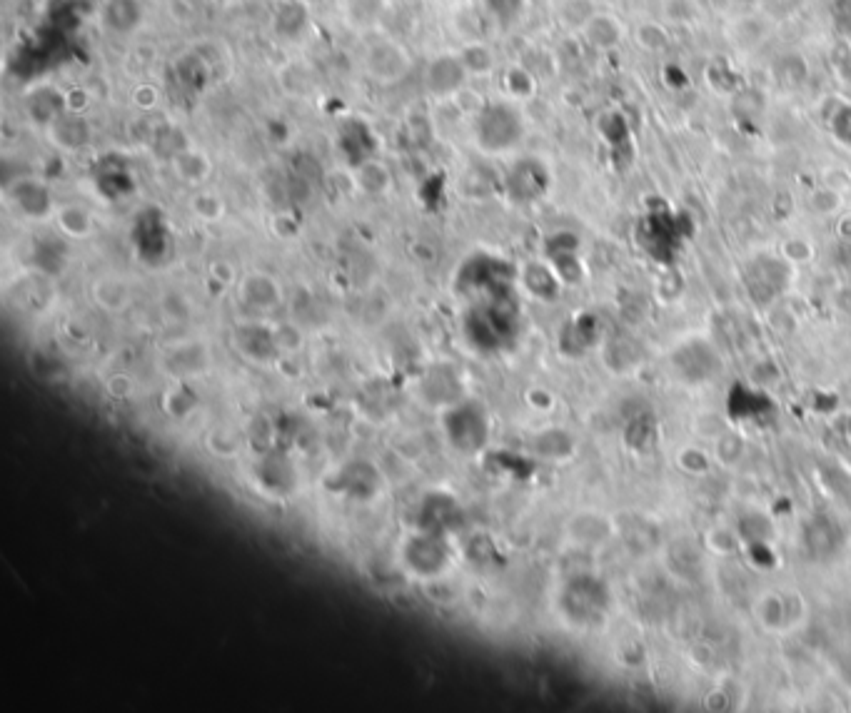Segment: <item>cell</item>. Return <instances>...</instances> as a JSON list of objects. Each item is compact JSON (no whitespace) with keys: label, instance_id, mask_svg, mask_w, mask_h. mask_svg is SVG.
<instances>
[{"label":"cell","instance_id":"6da1fadb","mask_svg":"<svg viewBox=\"0 0 851 713\" xmlns=\"http://www.w3.org/2000/svg\"><path fill=\"white\" fill-rule=\"evenodd\" d=\"M477 145L487 153H505L512 150L525 135V123L510 103H490L477 113L475 120Z\"/></svg>","mask_w":851,"mask_h":713},{"label":"cell","instance_id":"7a4b0ae2","mask_svg":"<svg viewBox=\"0 0 851 713\" xmlns=\"http://www.w3.org/2000/svg\"><path fill=\"white\" fill-rule=\"evenodd\" d=\"M362 65H365V73L375 83L390 85L410 73L412 58L402 43L387 38V35H375V38L367 40L365 53H362Z\"/></svg>","mask_w":851,"mask_h":713},{"label":"cell","instance_id":"3957f363","mask_svg":"<svg viewBox=\"0 0 851 713\" xmlns=\"http://www.w3.org/2000/svg\"><path fill=\"white\" fill-rule=\"evenodd\" d=\"M467 80H470V73H467L460 53L435 55L425 68V88L432 98H457L465 90Z\"/></svg>","mask_w":851,"mask_h":713},{"label":"cell","instance_id":"277c9868","mask_svg":"<svg viewBox=\"0 0 851 713\" xmlns=\"http://www.w3.org/2000/svg\"><path fill=\"white\" fill-rule=\"evenodd\" d=\"M445 424H447V432H450L452 444H455L457 449H462V452H472V449L482 447V442H485L487 437V427H485V419H482V412L477 407H470V404L452 409V412L447 414Z\"/></svg>","mask_w":851,"mask_h":713},{"label":"cell","instance_id":"5b68a950","mask_svg":"<svg viewBox=\"0 0 851 713\" xmlns=\"http://www.w3.org/2000/svg\"><path fill=\"white\" fill-rule=\"evenodd\" d=\"M65 110H68V95L50 85L30 90L25 98V113L35 125H43V128H50Z\"/></svg>","mask_w":851,"mask_h":713},{"label":"cell","instance_id":"8992f818","mask_svg":"<svg viewBox=\"0 0 851 713\" xmlns=\"http://www.w3.org/2000/svg\"><path fill=\"white\" fill-rule=\"evenodd\" d=\"M547 185H550L547 170L542 168V163H537V160H522V163L515 165L510 178H507V190L520 202H530L542 197Z\"/></svg>","mask_w":851,"mask_h":713},{"label":"cell","instance_id":"52a82bcc","mask_svg":"<svg viewBox=\"0 0 851 713\" xmlns=\"http://www.w3.org/2000/svg\"><path fill=\"white\" fill-rule=\"evenodd\" d=\"M50 140L63 150H80L93 140V128L80 110H65L58 120L48 128Z\"/></svg>","mask_w":851,"mask_h":713},{"label":"cell","instance_id":"ba28073f","mask_svg":"<svg viewBox=\"0 0 851 713\" xmlns=\"http://www.w3.org/2000/svg\"><path fill=\"white\" fill-rule=\"evenodd\" d=\"M407 564H410L417 574H437V571L445 569L447 549L445 541L440 539V534L435 532L430 536H422V539L410 541Z\"/></svg>","mask_w":851,"mask_h":713},{"label":"cell","instance_id":"9c48e42d","mask_svg":"<svg viewBox=\"0 0 851 713\" xmlns=\"http://www.w3.org/2000/svg\"><path fill=\"white\" fill-rule=\"evenodd\" d=\"M103 25L115 35H133L143 23V0H105Z\"/></svg>","mask_w":851,"mask_h":713},{"label":"cell","instance_id":"30bf717a","mask_svg":"<svg viewBox=\"0 0 851 713\" xmlns=\"http://www.w3.org/2000/svg\"><path fill=\"white\" fill-rule=\"evenodd\" d=\"M8 195L25 217H45L50 212V207H53L50 192L43 182L18 180L10 187Z\"/></svg>","mask_w":851,"mask_h":713},{"label":"cell","instance_id":"8fae6325","mask_svg":"<svg viewBox=\"0 0 851 713\" xmlns=\"http://www.w3.org/2000/svg\"><path fill=\"white\" fill-rule=\"evenodd\" d=\"M387 13V0H342V20L352 30H375Z\"/></svg>","mask_w":851,"mask_h":713},{"label":"cell","instance_id":"7c38bea8","mask_svg":"<svg viewBox=\"0 0 851 713\" xmlns=\"http://www.w3.org/2000/svg\"><path fill=\"white\" fill-rule=\"evenodd\" d=\"M460 58L470 78H485V75L495 73L497 68L495 50L487 43H482V40H465L460 48Z\"/></svg>","mask_w":851,"mask_h":713},{"label":"cell","instance_id":"4fadbf2b","mask_svg":"<svg viewBox=\"0 0 851 713\" xmlns=\"http://www.w3.org/2000/svg\"><path fill=\"white\" fill-rule=\"evenodd\" d=\"M305 23V3H300V0L283 3L278 13H275V30H278L280 38H297L305 30Z\"/></svg>","mask_w":851,"mask_h":713},{"label":"cell","instance_id":"5bb4252c","mask_svg":"<svg viewBox=\"0 0 851 713\" xmlns=\"http://www.w3.org/2000/svg\"><path fill=\"white\" fill-rule=\"evenodd\" d=\"M839 544V534L829 519H817L807 527V546L814 556H829Z\"/></svg>","mask_w":851,"mask_h":713},{"label":"cell","instance_id":"9a60e30c","mask_svg":"<svg viewBox=\"0 0 851 713\" xmlns=\"http://www.w3.org/2000/svg\"><path fill=\"white\" fill-rule=\"evenodd\" d=\"M173 165H175V170H178L180 178H185L190 182L205 180V175H208V170H210L208 158H205L203 153H198V150H193V148L180 150V153L173 158Z\"/></svg>","mask_w":851,"mask_h":713},{"label":"cell","instance_id":"2e32d148","mask_svg":"<svg viewBox=\"0 0 851 713\" xmlns=\"http://www.w3.org/2000/svg\"><path fill=\"white\" fill-rule=\"evenodd\" d=\"M58 222H60V230L70 237H85L90 230H93V217H90V212L80 205L63 207V210L58 212Z\"/></svg>","mask_w":851,"mask_h":713},{"label":"cell","instance_id":"e0dca14e","mask_svg":"<svg viewBox=\"0 0 851 713\" xmlns=\"http://www.w3.org/2000/svg\"><path fill=\"white\" fill-rule=\"evenodd\" d=\"M584 35H587L589 43L599 45V48H609V45H614L619 40V28L607 15H592V18L584 23Z\"/></svg>","mask_w":851,"mask_h":713},{"label":"cell","instance_id":"ac0fdd59","mask_svg":"<svg viewBox=\"0 0 851 713\" xmlns=\"http://www.w3.org/2000/svg\"><path fill=\"white\" fill-rule=\"evenodd\" d=\"M482 8L495 23L512 25L522 18L527 8V0H482Z\"/></svg>","mask_w":851,"mask_h":713},{"label":"cell","instance_id":"d6986e66","mask_svg":"<svg viewBox=\"0 0 851 713\" xmlns=\"http://www.w3.org/2000/svg\"><path fill=\"white\" fill-rule=\"evenodd\" d=\"M357 182H360L362 190L367 192H382L390 185V173L382 163L377 160H365V163L357 165Z\"/></svg>","mask_w":851,"mask_h":713},{"label":"cell","instance_id":"ffe728a7","mask_svg":"<svg viewBox=\"0 0 851 713\" xmlns=\"http://www.w3.org/2000/svg\"><path fill=\"white\" fill-rule=\"evenodd\" d=\"M525 285L530 287V290L535 292L537 297H545V300L555 297V292H557L555 275H552L550 267H545V265H530V267H527V270H525Z\"/></svg>","mask_w":851,"mask_h":713},{"label":"cell","instance_id":"44dd1931","mask_svg":"<svg viewBox=\"0 0 851 713\" xmlns=\"http://www.w3.org/2000/svg\"><path fill=\"white\" fill-rule=\"evenodd\" d=\"M245 297H248L253 305L258 307H270L278 300V290H275V282L268 277H250L245 282Z\"/></svg>","mask_w":851,"mask_h":713},{"label":"cell","instance_id":"7402d4cb","mask_svg":"<svg viewBox=\"0 0 851 713\" xmlns=\"http://www.w3.org/2000/svg\"><path fill=\"white\" fill-rule=\"evenodd\" d=\"M505 90L512 98H532V93H535V78H532L525 68L515 65V68H510L505 73Z\"/></svg>","mask_w":851,"mask_h":713},{"label":"cell","instance_id":"603a6c76","mask_svg":"<svg viewBox=\"0 0 851 713\" xmlns=\"http://www.w3.org/2000/svg\"><path fill=\"white\" fill-rule=\"evenodd\" d=\"M832 130H834V138H837L839 143L849 145L851 148V105L839 108V113L832 118Z\"/></svg>","mask_w":851,"mask_h":713},{"label":"cell","instance_id":"cb8c5ba5","mask_svg":"<svg viewBox=\"0 0 851 713\" xmlns=\"http://www.w3.org/2000/svg\"><path fill=\"white\" fill-rule=\"evenodd\" d=\"M834 20L851 38V0H834Z\"/></svg>","mask_w":851,"mask_h":713},{"label":"cell","instance_id":"d4e9b609","mask_svg":"<svg viewBox=\"0 0 851 713\" xmlns=\"http://www.w3.org/2000/svg\"><path fill=\"white\" fill-rule=\"evenodd\" d=\"M133 100L140 108H153V105H158V90H155L153 85H140V88L135 90Z\"/></svg>","mask_w":851,"mask_h":713},{"label":"cell","instance_id":"484cf974","mask_svg":"<svg viewBox=\"0 0 851 713\" xmlns=\"http://www.w3.org/2000/svg\"><path fill=\"white\" fill-rule=\"evenodd\" d=\"M844 78L851 80V55L847 58V63H844Z\"/></svg>","mask_w":851,"mask_h":713},{"label":"cell","instance_id":"4316f807","mask_svg":"<svg viewBox=\"0 0 851 713\" xmlns=\"http://www.w3.org/2000/svg\"><path fill=\"white\" fill-rule=\"evenodd\" d=\"M300 3H305V5H312V3H320V0H300Z\"/></svg>","mask_w":851,"mask_h":713}]
</instances>
